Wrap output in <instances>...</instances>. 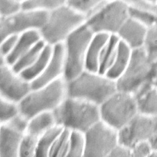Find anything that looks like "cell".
Instances as JSON below:
<instances>
[{"instance_id":"8d00e7d4","label":"cell","mask_w":157,"mask_h":157,"mask_svg":"<svg viewBox=\"0 0 157 157\" xmlns=\"http://www.w3.org/2000/svg\"><path fill=\"white\" fill-rule=\"evenodd\" d=\"M117 1L122 2H124V3L128 4V6H130V5H132V4L137 3V2L140 1V0H117Z\"/></svg>"},{"instance_id":"6da1fadb","label":"cell","mask_w":157,"mask_h":157,"mask_svg":"<svg viewBox=\"0 0 157 157\" xmlns=\"http://www.w3.org/2000/svg\"><path fill=\"white\" fill-rule=\"evenodd\" d=\"M117 91L115 80L98 72L85 70L77 77L67 82V95L101 105Z\"/></svg>"},{"instance_id":"d6a6232c","label":"cell","mask_w":157,"mask_h":157,"mask_svg":"<svg viewBox=\"0 0 157 157\" xmlns=\"http://www.w3.org/2000/svg\"><path fill=\"white\" fill-rule=\"evenodd\" d=\"M22 9V2L19 0H0V17L12 16Z\"/></svg>"},{"instance_id":"44dd1931","label":"cell","mask_w":157,"mask_h":157,"mask_svg":"<svg viewBox=\"0 0 157 157\" xmlns=\"http://www.w3.org/2000/svg\"><path fill=\"white\" fill-rule=\"evenodd\" d=\"M132 50L127 45L119 40L117 56L105 75L116 81L127 67L132 55Z\"/></svg>"},{"instance_id":"836d02e7","label":"cell","mask_w":157,"mask_h":157,"mask_svg":"<svg viewBox=\"0 0 157 157\" xmlns=\"http://www.w3.org/2000/svg\"><path fill=\"white\" fill-rule=\"evenodd\" d=\"M153 147L150 141H143L131 148L132 157H149Z\"/></svg>"},{"instance_id":"cb8c5ba5","label":"cell","mask_w":157,"mask_h":157,"mask_svg":"<svg viewBox=\"0 0 157 157\" xmlns=\"http://www.w3.org/2000/svg\"><path fill=\"white\" fill-rule=\"evenodd\" d=\"M64 127L56 124L39 137L36 157H49V151L54 141L59 136Z\"/></svg>"},{"instance_id":"52a82bcc","label":"cell","mask_w":157,"mask_h":157,"mask_svg":"<svg viewBox=\"0 0 157 157\" xmlns=\"http://www.w3.org/2000/svg\"><path fill=\"white\" fill-rule=\"evenodd\" d=\"M99 108L101 121L118 131L139 113L134 95L118 90Z\"/></svg>"},{"instance_id":"60d3db41","label":"cell","mask_w":157,"mask_h":157,"mask_svg":"<svg viewBox=\"0 0 157 157\" xmlns=\"http://www.w3.org/2000/svg\"><path fill=\"white\" fill-rule=\"evenodd\" d=\"M19 1H20L21 2H22V3H23V2H26V1H27V0H19Z\"/></svg>"},{"instance_id":"d4e9b609","label":"cell","mask_w":157,"mask_h":157,"mask_svg":"<svg viewBox=\"0 0 157 157\" xmlns=\"http://www.w3.org/2000/svg\"><path fill=\"white\" fill-rule=\"evenodd\" d=\"M46 45L47 44L43 40H40L39 42L36 43L30 50L28 51L27 53H25L23 56H21L11 67L13 70L19 74L21 72L25 70L26 69L31 67L35 62V61L37 60L43 49L46 46Z\"/></svg>"},{"instance_id":"8992f818","label":"cell","mask_w":157,"mask_h":157,"mask_svg":"<svg viewBox=\"0 0 157 157\" xmlns=\"http://www.w3.org/2000/svg\"><path fill=\"white\" fill-rule=\"evenodd\" d=\"M94 34L84 23L64 41L65 65L63 78L66 82L73 80L85 70L87 50Z\"/></svg>"},{"instance_id":"7402d4cb","label":"cell","mask_w":157,"mask_h":157,"mask_svg":"<svg viewBox=\"0 0 157 157\" xmlns=\"http://www.w3.org/2000/svg\"><path fill=\"white\" fill-rule=\"evenodd\" d=\"M52 52H53V46L49 45H46L44 48L35 62L29 67V68L26 69L25 70L19 73L25 80L27 81L32 83L39 78L44 70L46 67L51 58Z\"/></svg>"},{"instance_id":"8fae6325","label":"cell","mask_w":157,"mask_h":157,"mask_svg":"<svg viewBox=\"0 0 157 157\" xmlns=\"http://www.w3.org/2000/svg\"><path fill=\"white\" fill-rule=\"evenodd\" d=\"M157 134V116L138 113L119 131V142L132 148L143 141H150Z\"/></svg>"},{"instance_id":"30bf717a","label":"cell","mask_w":157,"mask_h":157,"mask_svg":"<svg viewBox=\"0 0 157 157\" xmlns=\"http://www.w3.org/2000/svg\"><path fill=\"white\" fill-rule=\"evenodd\" d=\"M49 12L42 10H24L10 17H0V41L12 34L30 30H40L47 20Z\"/></svg>"},{"instance_id":"4316f807","label":"cell","mask_w":157,"mask_h":157,"mask_svg":"<svg viewBox=\"0 0 157 157\" xmlns=\"http://www.w3.org/2000/svg\"><path fill=\"white\" fill-rule=\"evenodd\" d=\"M70 129L64 128L59 136L54 141L49 157H67L69 148V139L71 134Z\"/></svg>"},{"instance_id":"f1b7e54d","label":"cell","mask_w":157,"mask_h":157,"mask_svg":"<svg viewBox=\"0 0 157 157\" xmlns=\"http://www.w3.org/2000/svg\"><path fill=\"white\" fill-rule=\"evenodd\" d=\"M84 133L78 131H71L69 148L67 157H83L85 151Z\"/></svg>"},{"instance_id":"ba28073f","label":"cell","mask_w":157,"mask_h":157,"mask_svg":"<svg viewBox=\"0 0 157 157\" xmlns=\"http://www.w3.org/2000/svg\"><path fill=\"white\" fill-rule=\"evenodd\" d=\"M129 17L128 5L117 0H106L96 12L86 18L85 24L94 34H117Z\"/></svg>"},{"instance_id":"603a6c76","label":"cell","mask_w":157,"mask_h":157,"mask_svg":"<svg viewBox=\"0 0 157 157\" xmlns=\"http://www.w3.org/2000/svg\"><path fill=\"white\" fill-rule=\"evenodd\" d=\"M119 44V39L116 34H112L102 50L99 60V73L105 75L108 70L112 66L116 58L118 47Z\"/></svg>"},{"instance_id":"d590c367","label":"cell","mask_w":157,"mask_h":157,"mask_svg":"<svg viewBox=\"0 0 157 157\" xmlns=\"http://www.w3.org/2000/svg\"><path fill=\"white\" fill-rule=\"evenodd\" d=\"M109 157H132L131 148L119 143L112 149Z\"/></svg>"},{"instance_id":"e575fe53","label":"cell","mask_w":157,"mask_h":157,"mask_svg":"<svg viewBox=\"0 0 157 157\" xmlns=\"http://www.w3.org/2000/svg\"><path fill=\"white\" fill-rule=\"evenodd\" d=\"M19 35L12 34L0 41V56L5 58L14 50L16 46Z\"/></svg>"},{"instance_id":"83f0119b","label":"cell","mask_w":157,"mask_h":157,"mask_svg":"<svg viewBox=\"0 0 157 157\" xmlns=\"http://www.w3.org/2000/svg\"><path fill=\"white\" fill-rule=\"evenodd\" d=\"M67 4V0H27L22 3L24 10H42L51 12Z\"/></svg>"},{"instance_id":"7c38bea8","label":"cell","mask_w":157,"mask_h":157,"mask_svg":"<svg viewBox=\"0 0 157 157\" xmlns=\"http://www.w3.org/2000/svg\"><path fill=\"white\" fill-rule=\"evenodd\" d=\"M32 90L31 82L8 65H0V97L19 103Z\"/></svg>"},{"instance_id":"ab89813d","label":"cell","mask_w":157,"mask_h":157,"mask_svg":"<svg viewBox=\"0 0 157 157\" xmlns=\"http://www.w3.org/2000/svg\"><path fill=\"white\" fill-rule=\"evenodd\" d=\"M153 84H154V87H155V88L157 89V70H156L155 76H154V78L153 80Z\"/></svg>"},{"instance_id":"1f68e13d","label":"cell","mask_w":157,"mask_h":157,"mask_svg":"<svg viewBox=\"0 0 157 157\" xmlns=\"http://www.w3.org/2000/svg\"><path fill=\"white\" fill-rule=\"evenodd\" d=\"M39 138L27 133H25L20 147L19 157H36Z\"/></svg>"},{"instance_id":"4dcf8cb0","label":"cell","mask_w":157,"mask_h":157,"mask_svg":"<svg viewBox=\"0 0 157 157\" xmlns=\"http://www.w3.org/2000/svg\"><path fill=\"white\" fill-rule=\"evenodd\" d=\"M143 48L152 60L157 62V23L147 28Z\"/></svg>"},{"instance_id":"9c48e42d","label":"cell","mask_w":157,"mask_h":157,"mask_svg":"<svg viewBox=\"0 0 157 157\" xmlns=\"http://www.w3.org/2000/svg\"><path fill=\"white\" fill-rule=\"evenodd\" d=\"M84 157H109L119 143V131L101 120L84 133Z\"/></svg>"},{"instance_id":"74e56055","label":"cell","mask_w":157,"mask_h":157,"mask_svg":"<svg viewBox=\"0 0 157 157\" xmlns=\"http://www.w3.org/2000/svg\"><path fill=\"white\" fill-rule=\"evenodd\" d=\"M150 142L151 143L153 149H157V134H156L155 136L150 140Z\"/></svg>"},{"instance_id":"b9f144b4","label":"cell","mask_w":157,"mask_h":157,"mask_svg":"<svg viewBox=\"0 0 157 157\" xmlns=\"http://www.w3.org/2000/svg\"><path fill=\"white\" fill-rule=\"evenodd\" d=\"M149 1H151V2H157V0H149Z\"/></svg>"},{"instance_id":"5b68a950","label":"cell","mask_w":157,"mask_h":157,"mask_svg":"<svg viewBox=\"0 0 157 157\" xmlns=\"http://www.w3.org/2000/svg\"><path fill=\"white\" fill-rule=\"evenodd\" d=\"M85 22L86 17L65 4L49 12L47 20L39 32L46 44L54 46L64 43Z\"/></svg>"},{"instance_id":"484cf974","label":"cell","mask_w":157,"mask_h":157,"mask_svg":"<svg viewBox=\"0 0 157 157\" xmlns=\"http://www.w3.org/2000/svg\"><path fill=\"white\" fill-rule=\"evenodd\" d=\"M106 0H67V5L86 18L94 14Z\"/></svg>"},{"instance_id":"4fadbf2b","label":"cell","mask_w":157,"mask_h":157,"mask_svg":"<svg viewBox=\"0 0 157 157\" xmlns=\"http://www.w3.org/2000/svg\"><path fill=\"white\" fill-rule=\"evenodd\" d=\"M64 46L61 43L53 46V52L42 74L32 83V89H36L51 83L63 78L64 73Z\"/></svg>"},{"instance_id":"3957f363","label":"cell","mask_w":157,"mask_h":157,"mask_svg":"<svg viewBox=\"0 0 157 157\" xmlns=\"http://www.w3.org/2000/svg\"><path fill=\"white\" fill-rule=\"evenodd\" d=\"M157 62L152 60L143 47L134 50L128 66L116 80L117 90L134 95L144 87L153 84Z\"/></svg>"},{"instance_id":"5bb4252c","label":"cell","mask_w":157,"mask_h":157,"mask_svg":"<svg viewBox=\"0 0 157 157\" xmlns=\"http://www.w3.org/2000/svg\"><path fill=\"white\" fill-rule=\"evenodd\" d=\"M147 31L146 26L128 17L116 35L132 50H134L143 47Z\"/></svg>"},{"instance_id":"9a60e30c","label":"cell","mask_w":157,"mask_h":157,"mask_svg":"<svg viewBox=\"0 0 157 157\" xmlns=\"http://www.w3.org/2000/svg\"><path fill=\"white\" fill-rule=\"evenodd\" d=\"M25 134L9 123H0V156L19 157V147Z\"/></svg>"},{"instance_id":"d6986e66","label":"cell","mask_w":157,"mask_h":157,"mask_svg":"<svg viewBox=\"0 0 157 157\" xmlns=\"http://www.w3.org/2000/svg\"><path fill=\"white\" fill-rule=\"evenodd\" d=\"M109 37V34H94L87 50L85 70L99 73V60L101 52Z\"/></svg>"},{"instance_id":"277c9868","label":"cell","mask_w":157,"mask_h":157,"mask_svg":"<svg viewBox=\"0 0 157 157\" xmlns=\"http://www.w3.org/2000/svg\"><path fill=\"white\" fill-rule=\"evenodd\" d=\"M67 96V82L60 78L41 88L32 89L19 103L20 113L30 119L39 113L53 112Z\"/></svg>"},{"instance_id":"f546056e","label":"cell","mask_w":157,"mask_h":157,"mask_svg":"<svg viewBox=\"0 0 157 157\" xmlns=\"http://www.w3.org/2000/svg\"><path fill=\"white\" fill-rule=\"evenodd\" d=\"M19 113H21L18 103L0 97V123H7Z\"/></svg>"},{"instance_id":"e0dca14e","label":"cell","mask_w":157,"mask_h":157,"mask_svg":"<svg viewBox=\"0 0 157 157\" xmlns=\"http://www.w3.org/2000/svg\"><path fill=\"white\" fill-rule=\"evenodd\" d=\"M129 17L138 21L147 28L157 23V2L140 0L128 6Z\"/></svg>"},{"instance_id":"7a4b0ae2","label":"cell","mask_w":157,"mask_h":157,"mask_svg":"<svg viewBox=\"0 0 157 157\" xmlns=\"http://www.w3.org/2000/svg\"><path fill=\"white\" fill-rule=\"evenodd\" d=\"M53 113L56 124L82 133L101 120L99 106L69 96L65 98Z\"/></svg>"},{"instance_id":"ffe728a7","label":"cell","mask_w":157,"mask_h":157,"mask_svg":"<svg viewBox=\"0 0 157 157\" xmlns=\"http://www.w3.org/2000/svg\"><path fill=\"white\" fill-rule=\"evenodd\" d=\"M56 125L54 113L51 111L43 112L34 115L29 120L27 134H29L39 139L46 131Z\"/></svg>"},{"instance_id":"f35d334b","label":"cell","mask_w":157,"mask_h":157,"mask_svg":"<svg viewBox=\"0 0 157 157\" xmlns=\"http://www.w3.org/2000/svg\"><path fill=\"white\" fill-rule=\"evenodd\" d=\"M157 157V149H152V151L151 154H150V156L149 157Z\"/></svg>"},{"instance_id":"2e32d148","label":"cell","mask_w":157,"mask_h":157,"mask_svg":"<svg viewBox=\"0 0 157 157\" xmlns=\"http://www.w3.org/2000/svg\"><path fill=\"white\" fill-rule=\"evenodd\" d=\"M42 40L39 30H30L19 34V40L12 52L5 58L0 56L9 66L12 67L21 56L30 50L36 43Z\"/></svg>"},{"instance_id":"ac0fdd59","label":"cell","mask_w":157,"mask_h":157,"mask_svg":"<svg viewBox=\"0 0 157 157\" xmlns=\"http://www.w3.org/2000/svg\"><path fill=\"white\" fill-rule=\"evenodd\" d=\"M134 95L139 113L157 116V89L154 84L144 86Z\"/></svg>"}]
</instances>
